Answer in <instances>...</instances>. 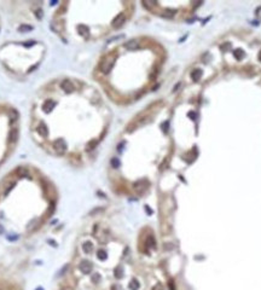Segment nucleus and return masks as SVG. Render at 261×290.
<instances>
[{
  "mask_svg": "<svg viewBox=\"0 0 261 290\" xmlns=\"http://www.w3.org/2000/svg\"><path fill=\"white\" fill-rule=\"evenodd\" d=\"M16 135H17V132L16 131H12L10 133V142H15L16 140Z\"/></svg>",
  "mask_w": 261,
  "mask_h": 290,
  "instance_id": "nucleus-6",
  "label": "nucleus"
},
{
  "mask_svg": "<svg viewBox=\"0 0 261 290\" xmlns=\"http://www.w3.org/2000/svg\"><path fill=\"white\" fill-rule=\"evenodd\" d=\"M79 268H80V271L82 272V273H89L91 271H92V264L89 262V261H82L81 264H80V266H79Z\"/></svg>",
  "mask_w": 261,
  "mask_h": 290,
  "instance_id": "nucleus-1",
  "label": "nucleus"
},
{
  "mask_svg": "<svg viewBox=\"0 0 261 290\" xmlns=\"http://www.w3.org/2000/svg\"><path fill=\"white\" fill-rule=\"evenodd\" d=\"M92 281H93L94 283H98V281H100V276L95 273V275H94V276L92 277Z\"/></svg>",
  "mask_w": 261,
  "mask_h": 290,
  "instance_id": "nucleus-8",
  "label": "nucleus"
},
{
  "mask_svg": "<svg viewBox=\"0 0 261 290\" xmlns=\"http://www.w3.org/2000/svg\"><path fill=\"white\" fill-rule=\"evenodd\" d=\"M2 231H4V230H2V227L0 226V233H2Z\"/></svg>",
  "mask_w": 261,
  "mask_h": 290,
  "instance_id": "nucleus-10",
  "label": "nucleus"
},
{
  "mask_svg": "<svg viewBox=\"0 0 261 290\" xmlns=\"http://www.w3.org/2000/svg\"><path fill=\"white\" fill-rule=\"evenodd\" d=\"M17 173L19 174V177H27L28 175V171L25 168H23V167H19L17 169Z\"/></svg>",
  "mask_w": 261,
  "mask_h": 290,
  "instance_id": "nucleus-4",
  "label": "nucleus"
},
{
  "mask_svg": "<svg viewBox=\"0 0 261 290\" xmlns=\"http://www.w3.org/2000/svg\"><path fill=\"white\" fill-rule=\"evenodd\" d=\"M97 256H98V259H100V260H105V259H106V253L103 252V250H100V252H98Z\"/></svg>",
  "mask_w": 261,
  "mask_h": 290,
  "instance_id": "nucleus-5",
  "label": "nucleus"
},
{
  "mask_svg": "<svg viewBox=\"0 0 261 290\" xmlns=\"http://www.w3.org/2000/svg\"><path fill=\"white\" fill-rule=\"evenodd\" d=\"M38 290H42V289H41V288H39V289H38Z\"/></svg>",
  "mask_w": 261,
  "mask_h": 290,
  "instance_id": "nucleus-12",
  "label": "nucleus"
},
{
  "mask_svg": "<svg viewBox=\"0 0 261 290\" xmlns=\"http://www.w3.org/2000/svg\"><path fill=\"white\" fill-rule=\"evenodd\" d=\"M82 249H84V252H85V253H91V252L93 250V245H92V243H91V242H86V243H84V245H82Z\"/></svg>",
  "mask_w": 261,
  "mask_h": 290,
  "instance_id": "nucleus-2",
  "label": "nucleus"
},
{
  "mask_svg": "<svg viewBox=\"0 0 261 290\" xmlns=\"http://www.w3.org/2000/svg\"><path fill=\"white\" fill-rule=\"evenodd\" d=\"M259 58H260V61H261V52H260V55H259Z\"/></svg>",
  "mask_w": 261,
  "mask_h": 290,
  "instance_id": "nucleus-11",
  "label": "nucleus"
},
{
  "mask_svg": "<svg viewBox=\"0 0 261 290\" xmlns=\"http://www.w3.org/2000/svg\"><path fill=\"white\" fill-rule=\"evenodd\" d=\"M152 290H163V287H162V284L161 283H157L154 288H152Z\"/></svg>",
  "mask_w": 261,
  "mask_h": 290,
  "instance_id": "nucleus-9",
  "label": "nucleus"
},
{
  "mask_svg": "<svg viewBox=\"0 0 261 290\" xmlns=\"http://www.w3.org/2000/svg\"><path fill=\"white\" fill-rule=\"evenodd\" d=\"M128 288H129L131 290H138L139 289V282H138L137 279H133L132 282H129Z\"/></svg>",
  "mask_w": 261,
  "mask_h": 290,
  "instance_id": "nucleus-3",
  "label": "nucleus"
},
{
  "mask_svg": "<svg viewBox=\"0 0 261 290\" xmlns=\"http://www.w3.org/2000/svg\"><path fill=\"white\" fill-rule=\"evenodd\" d=\"M115 276H116V278H122L123 273L121 272V268H117V270H116V272H115Z\"/></svg>",
  "mask_w": 261,
  "mask_h": 290,
  "instance_id": "nucleus-7",
  "label": "nucleus"
}]
</instances>
